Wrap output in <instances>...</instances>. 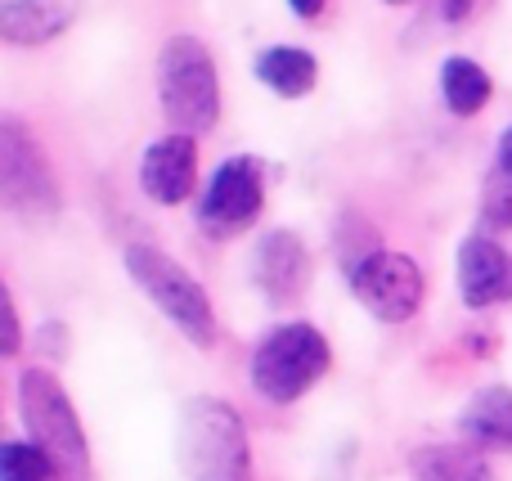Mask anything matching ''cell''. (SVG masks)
<instances>
[{"instance_id":"cell-22","label":"cell","mask_w":512,"mask_h":481,"mask_svg":"<svg viewBox=\"0 0 512 481\" xmlns=\"http://www.w3.org/2000/svg\"><path fill=\"white\" fill-rule=\"evenodd\" d=\"M382 5H414V0H382Z\"/></svg>"},{"instance_id":"cell-9","label":"cell","mask_w":512,"mask_h":481,"mask_svg":"<svg viewBox=\"0 0 512 481\" xmlns=\"http://www.w3.org/2000/svg\"><path fill=\"white\" fill-rule=\"evenodd\" d=\"M198 185V144L194 135L171 131L153 140L140 158V189L158 207H180Z\"/></svg>"},{"instance_id":"cell-6","label":"cell","mask_w":512,"mask_h":481,"mask_svg":"<svg viewBox=\"0 0 512 481\" xmlns=\"http://www.w3.org/2000/svg\"><path fill=\"white\" fill-rule=\"evenodd\" d=\"M0 203L27 225H45L59 216L63 194L41 140L18 117L0 122Z\"/></svg>"},{"instance_id":"cell-2","label":"cell","mask_w":512,"mask_h":481,"mask_svg":"<svg viewBox=\"0 0 512 481\" xmlns=\"http://www.w3.org/2000/svg\"><path fill=\"white\" fill-rule=\"evenodd\" d=\"M158 104L171 131L203 135L221 117V77L216 59L198 36L180 32L158 54Z\"/></svg>"},{"instance_id":"cell-11","label":"cell","mask_w":512,"mask_h":481,"mask_svg":"<svg viewBox=\"0 0 512 481\" xmlns=\"http://www.w3.org/2000/svg\"><path fill=\"white\" fill-rule=\"evenodd\" d=\"M512 293V257L490 234H468L459 243V297L481 311Z\"/></svg>"},{"instance_id":"cell-20","label":"cell","mask_w":512,"mask_h":481,"mask_svg":"<svg viewBox=\"0 0 512 481\" xmlns=\"http://www.w3.org/2000/svg\"><path fill=\"white\" fill-rule=\"evenodd\" d=\"M5 356H18V311L9 293H5Z\"/></svg>"},{"instance_id":"cell-10","label":"cell","mask_w":512,"mask_h":481,"mask_svg":"<svg viewBox=\"0 0 512 481\" xmlns=\"http://www.w3.org/2000/svg\"><path fill=\"white\" fill-rule=\"evenodd\" d=\"M252 279L265 293V302H274V306L297 302L310 288V252H306V243H301V234H292V230L265 234V239L256 243Z\"/></svg>"},{"instance_id":"cell-1","label":"cell","mask_w":512,"mask_h":481,"mask_svg":"<svg viewBox=\"0 0 512 481\" xmlns=\"http://www.w3.org/2000/svg\"><path fill=\"white\" fill-rule=\"evenodd\" d=\"M176 459L189 481H252V446L239 410L216 396H194L180 410Z\"/></svg>"},{"instance_id":"cell-17","label":"cell","mask_w":512,"mask_h":481,"mask_svg":"<svg viewBox=\"0 0 512 481\" xmlns=\"http://www.w3.org/2000/svg\"><path fill=\"white\" fill-rule=\"evenodd\" d=\"M481 225L486 230H512V126L499 135L495 162H490L486 189H481Z\"/></svg>"},{"instance_id":"cell-5","label":"cell","mask_w":512,"mask_h":481,"mask_svg":"<svg viewBox=\"0 0 512 481\" xmlns=\"http://www.w3.org/2000/svg\"><path fill=\"white\" fill-rule=\"evenodd\" d=\"M333 365L324 333L315 324H279L252 351V387L274 405H292L319 383Z\"/></svg>"},{"instance_id":"cell-4","label":"cell","mask_w":512,"mask_h":481,"mask_svg":"<svg viewBox=\"0 0 512 481\" xmlns=\"http://www.w3.org/2000/svg\"><path fill=\"white\" fill-rule=\"evenodd\" d=\"M126 275L135 279L144 297L185 333L194 347H212L216 342V311L207 302L203 284L189 275L180 261H171L162 248H149V243H131L126 248Z\"/></svg>"},{"instance_id":"cell-3","label":"cell","mask_w":512,"mask_h":481,"mask_svg":"<svg viewBox=\"0 0 512 481\" xmlns=\"http://www.w3.org/2000/svg\"><path fill=\"white\" fill-rule=\"evenodd\" d=\"M18 414H23V428L45 455L54 459L63 477L86 481L90 477V446L81 419L72 410L63 383L50 369H23L18 374Z\"/></svg>"},{"instance_id":"cell-21","label":"cell","mask_w":512,"mask_h":481,"mask_svg":"<svg viewBox=\"0 0 512 481\" xmlns=\"http://www.w3.org/2000/svg\"><path fill=\"white\" fill-rule=\"evenodd\" d=\"M288 5H292V14L297 18H315L319 9H324V0H288Z\"/></svg>"},{"instance_id":"cell-13","label":"cell","mask_w":512,"mask_h":481,"mask_svg":"<svg viewBox=\"0 0 512 481\" xmlns=\"http://www.w3.org/2000/svg\"><path fill=\"white\" fill-rule=\"evenodd\" d=\"M459 432L468 446L481 450H512V387H486L459 414Z\"/></svg>"},{"instance_id":"cell-18","label":"cell","mask_w":512,"mask_h":481,"mask_svg":"<svg viewBox=\"0 0 512 481\" xmlns=\"http://www.w3.org/2000/svg\"><path fill=\"white\" fill-rule=\"evenodd\" d=\"M59 468L36 441H5L0 446V481H50Z\"/></svg>"},{"instance_id":"cell-16","label":"cell","mask_w":512,"mask_h":481,"mask_svg":"<svg viewBox=\"0 0 512 481\" xmlns=\"http://www.w3.org/2000/svg\"><path fill=\"white\" fill-rule=\"evenodd\" d=\"M490 72L468 54H454L441 63V99L454 117H477L490 104Z\"/></svg>"},{"instance_id":"cell-12","label":"cell","mask_w":512,"mask_h":481,"mask_svg":"<svg viewBox=\"0 0 512 481\" xmlns=\"http://www.w3.org/2000/svg\"><path fill=\"white\" fill-rule=\"evenodd\" d=\"M77 23V0H5L0 36L9 45H50Z\"/></svg>"},{"instance_id":"cell-15","label":"cell","mask_w":512,"mask_h":481,"mask_svg":"<svg viewBox=\"0 0 512 481\" xmlns=\"http://www.w3.org/2000/svg\"><path fill=\"white\" fill-rule=\"evenodd\" d=\"M256 77L279 99H301L315 90L319 63H315V54L301 50V45H270V50L256 54Z\"/></svg>"},{"instance_id":"cell-7","label":"cell","mask_w":512,"mask_h":481,"mask_svg":"<svg viewBox=\"0 0 512 481\" xmlns=\"http://www.w3.org/2000/svg\"><path fill=\"white\" fill-rule=\"evenodd\" d=\"M261 207H265L261 162L248 158V153L225 158L203 185V198H198V230L207 239H239L243 230H252Z\"/></svg>"},{"instance_id":"cell-8","label":"cell","mask_w":512,"mask_h":481,"mask_svg":"<svg viewBox=\"0 0 512 481\" xmlns=\"http://www.w3.org/2000/svg\"><path fill=\"white\" fill-rule=\"evenodd\" d=\"M351 275V293L360 297V306L382 324H405L423 306V270L405 257V252H369L360 266L346 270Z\"/></svg>"},{"instance_id":"cell-14","label":"cell","mask_w":512,"mask_h":481,"mask_svg":"<svg viewBox=\"0 0 512 481\" xmlns=\"http://www.w3.org/2000/svg\"><path fill=\"white\" fill-rule=\"evenodd\" d=\"M409 477L414 481H495L481 446H423L409 455Z\"/></svg>"},{"instance_id":"cell-19","label":"cell","mask_w":512,"mask_h":481,"mask_svg":"<svg viewBox=\"0 0 512 481\" xmlns=\"http://www.w3.org/2000/svg\"><path fill=\"white\" fill-rule=\"evenodd\" d=\"M486 5L490 0H441V14H445V23H468V18H477Z\"/></svg>"}]
</instances>
